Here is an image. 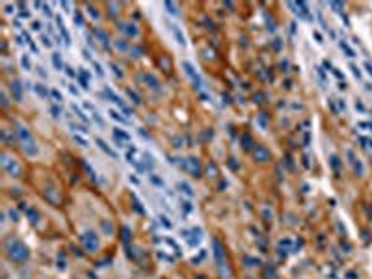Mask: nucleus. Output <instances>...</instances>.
Instances as JSON below:
<instances>
[{
	"label": "nucleus",
	"instance_id": "obj_24",
	"mask_svg": "<svg viewBox=\"0 0 372 279\" xmlns=\"http://www.w3.org/2000/svg\"><path fill=\"white\" fill-rule=\"evenodd\" d=\"M76 78H78V82H80V84H82V87H84V89H87V87H89V84H87V80H86V78H84V76H82V75H78V76H76Z\"/></svg>",
	"mask_w": 372,
	"mask_h": 279
},
{
	"label": "nucleus",
	"instance_id": "obj_22",
	"mask_svg": "<svg viewBox=\"0 0 372 279\" xmlns=\"http://www.w3.org/2000/svg\"><path fill=\"white\" fill-rule=\"evenodd\" d=\"M35 91H37V93H39V95H41V97H46V89H45V87H43V86H41V84H35Z\"/></svg>",
	"mask_w": 372,
	"mask_h": 279
},
{
	"label": "nucleus",
	"instance_id": "obj_13",
	"mask_svg": "<svg viewBox=\"0 0 372 279\" xmlns=\"http://www.w3.org/2000/svg\"><path fill=\"white\" fill-rule=\"evenodd\" d=\"M143 78L147 80V84H151V87H154V89H158L160 87V82L153 76V75H143Z\"/></svg>",
	"mask_w": 372,
	"mask_h": 279
},
{
	"label": "nucleus",
	"instance_id": "obj_8",
	"mask_svg": "<svg viewBox=\"0 0 372 279\" xmlns=\"http://www.w3.org/2000/svg\"><path fill=\"white\" fill-rule=\"evenodd\" d=\"M11 91H13V97H15L17 101L22 99V93H20V80H13V82H11Z\"/></svg>",
	"mask_w": 372,
	"mask_h": 279
},
{
	"label": "nucleus",
	"instance_id": "obj_16",
	"mask_svg": "<svg viewBox=\"0 0 372 279\" xmlns=\"http://www.w3.org/2000/svg\"><path fill=\"white\" fill-rule=\"evenodd\" d=\"M179 188H180V192H182V194H186V195H192V194H194V192L190 190V186L186 184V182H179Z\"/></svg>",
	"mask_w": 372,
	"mask_h": 279
},
{
	"label": "nucleus",
	"instance_id": "obj_4",
	"mask_svg": "<svg viewBox=\"0 0 372 279\" xmlns=\"http://www.w3.org/2000/svg\"><path fill=\"white\" fill-rule=\"evenodd\" d=\"M84 240V246L87 247V251H97L99 249V238L95 236V232H86L82 236Z\"/></svg>",
	"mask_w": 372,
	"mask_h": 279
},
{
	"label": "nucleus",
	"instance_id": "obj_9",
	"mask_svg": "<svg viewBox=\"0 0 372 279\" xmlns=\"http://www.w3.org/2000/svg\"><path fill=\"white\" fill-rule=\"evenodd\" d=\"M108 113H110V117H112V119L119 121V123H123V125H128V119H125L119 112H115V110H108Z\"/></svg>",
	"mask_w": 372,
	"mask_h": 279
},
{
	"label": "nucleus",
	"instance_id": "obj_19",
	"mask_svg": "<svg viewBox=\"0 0 372 279\" xmlns=\"http://www.w3.org/2000/svg\"><path fill=\"white\" fill-rule=\"evenodd\" d=\"M73 138H75V142H76V143H80V145H82V147H87V145H89V143H87V142H86V140H84V138H82V136H78V134H75V136H73Z\"/></svg>",
	"mask_w": 372,
	"mask_h": 279
},
{
	"label": "nucleus",
	"instance_id": "obj_6",
	"mask_svg": "<svg viewBox=\"0 0 372 279\" xmlns=\"http://www.w3.org/2000/svg\"><path fill=\"white\" fill-rule=\"evenodd\" d=\"M119 28H121V32H125L127 35H136V34H138L136 24H125V22H121V24H119Z\"/></svg>",
	"mask_w": 372,
	"mask_h": 279
},
{
	"label": "nucleus",
	"instance_id": "obj_18",
	"mask_svg": "<svg viewBox=\"0 0 372 279\" xmlns=\"http://www.w3.org/2000/svg\"><path fill=\"white\" fill-rule=\"evenodd\" d=\"M20 63H22V67H24V69H28V71H30V67H32V63H30V60H28V56H26V54H24V56L20 58Z\"/></svg>",
	"mask_w": 372,
	"mask_h": 279
},
{
	"label": "nucleus",
	"instance_id": "obj_10",
	"mask_svg": "<svg viewBox=\"0 0 372 279\" xmlns=\"http://www.w3.org/2000/svg\"><path fill=\"white\" fill-rule=\"evenodd\" d=\"M52 63H54V67L58 69V71H61V69H63V61H61V54H60V52H54V54H52Z\"/></svg>",
	"mask_w": 372,
	"mask_h": 279
},
{
	"label": "nucleus",
	"instance_id": "obj_23",
	"mask_svg": "<svg viewBox=\"0 0 372 279\" xmlns=\"http://www.w3.org/2000/svg\"><path fill=\"white\" fill-rule=\"evenodd\" d=\"M127 93L130 95V99H132V102H136V104H140V97L136 95V93L132 91V89H127Z\"/></svg>",
	"mask_w": 372,
	"mask_h": 279
},
{
	"label": "nucleus",
	"instance_id": "obj_14",
	"mask_svg": "<svg viewBox=\"0 0 372 279\" xmlns=\"http://www.w3.org/2000/svg\"><path fill=\"white\" fill-rule=\"evenodd\" d=\"M113 136H115V140H127V142L130 140V136H128L127 132L119 130V128H115V130H113Z\"/></svg>",
	"mask_w": 372,
	"mask_h": 279
},
{
	"label": "nucleus",
	"instance_id": "obj_3",
	"mask_svg": "<svg viewBox=\"0 0 372 279\" xmlns=\"http://www.w3.org/2000/svg\"><path fill=\"white\" fill-rule=\"evenodd\" d=\"M182 69L186 71V75L190 76V80L195 84V87L197 89H201V78H199V75L195 73V69H194V65L190 63V61H182Z\"/></svg>",
	"mask_w": 372,
	"mask_h": 279
},
{
	"label": "nucleus",
	"instance_id": "obj_21",
	"mask_svg": "<svg viewBox=\"0 0 372 279\" xmlns=\"http://www.w3.org/2000/svg\"><path fill=\"white\" fill-rule=\"evenodd\" d=\"M110 67L113 69V75H115V76H121V75H123V73H121V69H119L117 65H115L113 61H110Z\"/></svg>",
	"mask_w": 372,
	"mask_h": 279
},
{
	"label": "nucleus",
	"instance_id": "obj_17",
	"mask_svg": "<svg viewBox=\"0 0 372 279\" xmlns=\"http://www.w3.org/2000/svg\"><path fill=\"white\" fill-rule=\"evenodd\" d=\"M71 108H73V112H75V113H76V115H78V117H80V119H82V121H87V117H86V115H84V112H82V110H80V108H78V106H75V104H73V106H71Z\"/></svg>",
	"mask_w": 372,
	"mask_h": 279
},
{
	"label": "nucleus",
	"instance_id": "obj_34",
	"mask_svg": "<svg viewBox=\"0 0 372 279\" xmlns=\"http://www.w3.org/2000/svg\"><path fill=\"white\" fill-rule=\"evenodd\" d=\"M43 11H45V13H46V15H50V8H49V6H46V4H43Z\"/></svg>",
	"mask_w": 372,
	"mask_h": 279
},
{
	"label": "nucleus",
	"instance_id": "obj_30",
	"mask_svg": "<svg viewBox=\"0 0 372 279\" xmlns=\"http://www.w3.org/2000/svg\"><path fill=\"white\" fill-rule=\"evenodd\" d=\"M52 97H54V99H56L58 102H61V95L58 93V89H52Z\"/></svg>",
	"mask_w": 372,
	"mask_h": 279
},
{
	"label": "nucleus",
	"instance_id": "obj_12",
	"mask_svg": "<svg viewBox=\"0 0 372 279\" xmlns=\"http://www.w3.org/2000/svg\"><path fill=\"white\" fill-rule=\"evenodd\" d=\"M169 28L173 30V34H175V37H177V41L180 43V45H186V41H184V35L180 34V30L177 28V26H173V24H169Z\"/></svg>",
	"mask_w": 372,
	"mask_h": 279
},
{
	"label": "nucleus",
	"instance_id": "obj_33",
	"mask_svg": "<svg viewBox=\"0 0 372 279\" xmlns=\"http://www.w3.org/2000/svg\"><path fill=\"white\" fill-rule=\"evenodd\" d=\"M65 71H67V75H69V76H78V75H76V73H75V71H73V69H71V67H67V69H65Z\"/></svg>",
	"mask_w": 372,
	"mask_h": 279
},
{
	"label": "nucleus",
	"instance_id": "obj_5",
	"mask_svg": "<svg viewBox=\"0 0 372 279\" xmlns=\"http://www.w3.org/2000/svg\"><path fill=\"white\" fill-rule=\"evenodd\" d=\"M253 156L257 162H266L270 158V151L262 145H257V147H253Z\"/></svg>",
	"mask_w": 372,
	"mask_h": 279
},
{
	"label": "nucleus",
	"instance_id": "obj_11",
	"mask_svg": "<svg viewBox=\"0 0 372 279\" xmlns=\"http://www.w3.org/2000/svg\"><path fill=\"white\" fill-rule=\"evenodd\" d=\"M188 164H190V171H192L195 177H199V164H197V160H195V158H190Z\"/></svg>",
	"mask_w": 372,
	"mask_h": 279
},
{
	"label": "nucleus",
	"instance_id": "obj_20",
	"mask_svg": "<svg viewBox=\"0 0 372 279\" xmlns=\"http://www.w3.org/2000/svg\"><path fill=\"white\" fill-rule=\"evenodd\" d=\"M164 6H166V8L169 9V13H171V15H177V13H179V11H177V6H175L173 2H166Z\"/></svg>",
	"mask_w": 372,
	"mask_h": 279
},
{
	"label": "nucleus",
	"instance_id": "obj_25",
	"mask_svg": "<svg viewBox=\"0 0 372 279\" xmlns=\"http://www.w3.org/2000/svg\"><path fill=\"white\" fill-rule=\"evenodd\" d=\"M115 49H117V50H127V43L125 41H117V43H115Z\"/></svg>",
	"mask_w": 372,
	"mask_h": 279
},
{
	"label": "nucleus",
	"instance_id": "obj_36",
	"mask_svg": "<svg viewBox=\"0 0 372 279\" xmlns=\"http://www.w3.org/2000/svg\"><path fill=\"white\" fill-rule=\"evenodd\" d=\"M32 28H34V30H39V28H41V24H39V22H37V20H35V22H34V24H32Z\"/></svg>",
	"mask_w": 372,
	"mask_h": 279
},
{
	"label": "nucleus",
	"instance_id": "obj_28",
	"mask_svg": "<svg viewBox=\"0 0 372 279\" xmlns=\"http://www.w3.org/2000/svg\"><path fill=\"white\" fill-rule=\"evenodd\" d=\"M75 20H76V24H78V26H82V24H84V20H82V17H80V13H78V11H75Z\"/></svg>",
	"mask_w": 372,
	"mask_h": 279
},
{
	"label": "nucleus",
	"instance_id": "obj_26",
	"mask_svg": "<svg viewBox=\"0 0 372 279\" xmlns=\"http://www.w3.org/2000/svg\"><path fill=\"white\" fill-rule=\"evenodd\" d=\"M69 127H71L73 130H78V132H86V130H84V127H80V125H75L73 121H69Z\"/></svg>",
	"mask_w": 372,
	"mask_h": 279
},
{
	"label": "nucleus",
	"instance_id": "obj_35",
	"mask_svg": "<svg viewBox=\"0 0 372 279\" xmlns=\"http://www.w3.org/2000/svg\"><path fill=\"white\" fill-rule=\"evenodd\" d=\"M69 89H71V93H75V95H78V89L75 86H69Z\"/></svg>",
	"mask_w": 372,
	"mask_h": 279
},
{
	"label": "nucleus",
	"instance_id": "obj_1",
	"mask_svg": "<svg viewBox=\"0 0 372 279\" xmlns=\"http://www.w3.org/2000/svg\"><path fill=\"white\" fill-rule=\"evenodd\" d=\"M15 125H17V136H19V140H20L22 147H24V151H26L28 154H37V147H35V143H34V138H32L30 130L24 128L19 121H15Z\"/></svg>",
	"mask_w": 372,
	"mask_h": 279
},
{
	"label": "nucleus",
	"instance_id": "obj_31",
	"mask_svg": "<svg viewBox=\"0 0 372 279\" xmlns=\"http://www.w3.org/2000/svg\"><path fill=\"white\" fill-rule=\"evenodd\" d=\"M50 112L54 113V117H60V115H61V112L58 110V106H52V108H50Z\"/></svg>",
	"mask_w": 372,
	"mask_h": 279
},
{
	"label": "nucleus",
	"instance_id": "obj_27",
	"mask_svg": "<svg viewBox=\"0 0 372 279\" xmlns=\"http://www.w3.org/2000/svg\"><path fill=\"white\" fill-rule=\"evenodd\" d=\"M41 41H43V45H45V46H52V41H50V39H49V37H46V35H45V34H43V35H41Z\"/></svg>",
	"mask_w": 372,
	"mask_h": 279
},
{
	"label": "nucleus",
	"instance_id": "obj_2",
	"mask_svg": "<svg viewBox=\"0 0 372 279\" xmlns=\"http://www.w3.org/2000/svg\"><path fill=\"white\" fill-rule=\"evenodd\" d=\"M8 253H9V257H11L15 262H22V261L28 259V249L22 246V244L15 242V240H9V242H8Z\"/></svg>",
	"mask_w": 372,
	"mask_h": 279
},
{
	"label": "nucleus",
	"instance_id": "obj_32",
	"mask_svg": "<svg viewBox=\"0 0 372 279\" xmlns=\"http://www.w3.org/2000/svg\"><path fill=\"white\" fill-rule=\"evenodd\" d=\"M182 208H184L186 212H190V210H192V206H190V203H188V201H182Z\"/></svg>",
	"mask_w": 372,
	"mask_h": 279
},
{
	"label": "nucleus",
	"instance_id": "obj_15",
	"mask_svg": "<svg viewBox=\"0 0 372 279\" xmlns=\"http://www.w3.org/2000/svg\"><path fill=\"white\" fill-rule=\"evenodd\" d=\"M97 143L101 145V149H102V151H104L106 154H110V156H113V158H115V153H113V151H112V149H110V147H108V145L104 143V142H102V140H97Z\"/></svg>",
	"mask_w": 372,
	"mask_h": 279
},
{
	"label": "nucleus",
	"instance_id": "obj_29",
	"mask_svg": "<svg viewBox=\"0 0 372 279\" xmlns=\"http://www.w3.org/2000/svg\"><path fill=\"white\" fill-rule=\"evenodd\" d=\"M93 65H95V69H97V75H99V76H102V75H104V71H102V67H101V65H99L97 61H93Z\"/></svg>",
	"mask_w": 372,
	"mask_h": 279
},
{
	"label": "nucleus",
	"instance_id": "obj_7",
	"mask_svg": "<svg viewBox=\"0 0 372 279\" xmlns=\"http://www.w3.org/2000/svg\"><path fill=\"white\" fill-rule=\"evenodd\" d=\"M93 34H95V35H97V37H99V39H101V43H102V45H104V46H108V45H110V39H108V34H106V32H104V30H101V28H95V30H93Z\"/></svg>",
	"mask_w": 372,
	"mask_h": 279
}]
</instances>
